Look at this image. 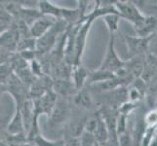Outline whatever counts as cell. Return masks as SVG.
<instances>
[{"mask_svg":"<svg viewBox=\"0 0 157 146\" xmlns=\"http://www.w3.org/2000/svg\"><path fill=\"white\" fill-rule=\"evenodd\" d=\"M124 64H125V62L122 61L115 50V34H109V38H108L106 51H105V56L104 59H102L99 68L116 73L118 70H120L121 68L124 67Z\"/></svg>","mask_w":157,"mask_h":146,"instance_id":"obj_1","label":"cell"},{"mask_svg":"<svg viewBox=\"0 0 157 146\" xmlns=\"http://www.w3.org/2000/svg\"><path fill=\"white\" fill-rule=\"evenodd\" d=\"M153 36L145 37L144 38V37H140V36L123 34V39L127 47L128 58L134 57H140V56H147L148 54L150 40Z\"/></svg>","mask_w":157,"mask_h":146,"instance_id":"obj_2","label":"cell"},{"mask_svg":"<svg viewBox=\"0 0 157 146\" xmlns=\"http://www.w3.org/2000/svg\"><path fill=\"white\" fill-rule=\"evenodd\" d=\"M38 118L36 117L29 133H26L28 143L32 146H64V140H50L40 133Z\"/></svg>","mask_w":157,"mask_h":146,"instance_id":"obj_3","label":"cell"},{"mask_svg":"<svg viewBox=\"0 0 157 146\" xmlns=\"http://www.w3.org/2000/svg\"><path fill=\"white\" fill-rule=\"evenodd\" d=\"M70 117H71V108H70L68 99L59 96L52 114L49 117L50 124L53 126L62 125V124L67 123Z\"/></svg>","mask_w":157,"mask_h":146,"instance_id":"obj_4","label":"cell"},{"mask_svg":"<svg viewBox=\"0 0 157 146\" xmlns=\"http://www.w3.org/2000/svg\"><path fill=\"white\" fill-rule=\"evenodd\" d=\"M58 99H59L58 95L52 89L50 91H48L47 93L45 95H43L41 97L32 99L36 116L39 117V115L45 114L48 117H50L54 107H55L58 101Z\"/></svg>","mask_w":157,"mask_h":146,"instance_id":"obj_5","label":"cell"},{"mask_svg":"<svg viewBox=\"0 0 157 146\" xmlns=\"http://www.w3.org/2000/svg\"><path fill=\"white\" fill-rule=\"evenodd\" d=\"M115 7L122 20L128 21L133 25L139 23L144 17L134 1H115Z\"/></svg>","mask_w":157,"mask_h":146,"instance_id":"obj_6","label":"cell"},{"mask_svg":"<svg viewBox=\"0 0 157 146\" xmlns=\"http://www.w3.org/2000/svg\"><path fill=\"white\" fill-rule=\"evenodd\" d=\"M89 114L72 115L67 123L64 129V137L79 138L85 132V125Z\"/></svg>","mask_w":157,"mask_h":146,"instance_id":"obj_7","label":"cell"},{"mask_svg":"<svg viewBox=\"0 0 157 146\" xmlns=\"http://www.w3.org/2000/svg\"><path fill=\"white\" fill-rule=\"evenodd\" d=\"M72 102L75 106H77L79 109L85 111H96V101L92 95V92L89 88L85 87L84 89L78 91L75 95L72 97Z\"/></svg>","mask_w":157,"mask_h":146,"instance_id":"obj_8","label":"cell"},{"mask_svg":"<svg viewBox=\"0 0 157 146\" xmlns=\"http://www.w3.org/2000/svg\"><path fill=\"white\" fill-rule=\"evenodd\" d=\"M134 29L137 36L150 37L157 33V18L151 16H144L139 23L134 24Z\"/></svg>","mask_w":157,"mask_h":146,"instance_id":"obj_9","label":"cell"},{"mask_svg":"<svg viewBox=\"0 0 157 146\" xmlns=\"http://www.w3.org/2000/svg\"><path fill=\"white\" fill-rule=\"evenodd\" d=\"M20 40V32L13 24V26L10 29L1 32V36H0L1 50H5L11 53H17V48Z\"/></svg>","mask_w":157,"mask_h":146,"instance_id":"obj_10","label":"cell"},{"mask_svg":"<svg viewBox=\"0 0 157 146\" xmlns=\"http://www.w3.org/2000/svg\"><path fill=\"white\" fill-rule=\"evenodd\" d=\"M56 21H57L56 19H54L52 17L43 15L41 18H39L29 26L31 37H33L35 39H38L43 35H45L47 32L53 28V25L55 24Z\"/></svg>","mask_w":157,"mask_h":146,"instance_id":"obj_11","label":"cell"},{"mask_svg":"<svg viewBox=\"0 0 157 146\" xmlns=\"http://www.w3.org/2000/svg\"><path fill=\"white\" fill-rule=\"evenodd\" d=\"M5 133L11 136H18V134H25V127L23 114L20 108L16 107L14 115L5 128Z\"/></svg>","mask_w":157,"mask_h":146,"instance_id":"obj_12","label":"cell"},{"mask_svg":"<svg viewBox=\"0 0 157 146\" xmlns=\"http://www.w3.org/2000/svg\"><path fill=\"white\" fill-rule=\"evenodd\" d=\"M53 91L59 97L63 99H69L73 97L77 93V90L71 79L68 80H54L53 82Z\"/></svg>","mask_w":157,"mask_h":146,"instance_id":"obj_13","label":"cell"},{"mask_svg":"<svg viewBox=\"0 0 157 146\" xmlns=\"http://www.w3.org/2000/svg\"><path fill=\"white\" fill-rule=\"evenodd\" d=\"M144 66H145V56H140V57H134L128 58L127 61H125L124 67L126 68L127 71L135 79H137L142 77Z\"/></svg>","mask_w":157,"mask_h":146,"instance_id":"obj_14","label":"cell"},{"mask_svg":"<svg viewBox=\"0 0 157 146\" xmlns=\"http://www.w3.org/2000/svg\"><path fill=\"white\" fill-rule=\"evenodd\" d=\"M89 74H90V70L84 67L82 64L73 66L72 74H71V81L73 82L77 91L82 90L87 86Z\"/></svg>","mask_w":157,"mask_h":146,"instance_id":"obj_15","label":"cell"},{"mask_svg":"<svg viewBox=\"0 0 157 146\" xmlns=\"http://www.w3.org/2000/svg\"><path fill=\"white\" fill-rule=\"evenodd\" d=\"M115 77H116L115 73L110 72V71H106V70H102L100 68L96 69V70H90L87 85L91 86V85L102 83V82H105V81L113 79Z\"/></svg>","mask_w":157,"mask_h":146,"instance_id":"obj_16","label":"cell"},{"mask_svg":"<svg viewBox=\"0 0 157 146\" xmlns=\"http://www.w3.org/2000/svg\"><path fill=\"white\" fill-rule=\"evenodd\" d=\"M101 20L106 25V28L109 34H115L119 29V24L122 20L121 16L119 14H108L105 17H102Z\"/></svg>","mask_w":157,"mask_h":146,"instance_id":"obj_17","label":"cell"},{"mask_svg":"<svg viewBox=\"0 0 157 146\" xmlns=\"http://www.w3.org/2000/svg\"><path fill=\"white\" fill-rule=\"evenodd\" d=\"M94 136L96 137L97 141L101 143L102 146L105 145L108 141V139H109V131H108V128L106 126L105 120L102 119V117H101V120L99 122L98 127H97Z\"/></svg>","mask_w":157,"mask_h":146,"instance_id":"obj_18","label":"cell"},{"mask_svg":"<svg viewBox=\"0 0 157 146\" xmlns=\"http://www.w3.org/2000/svg\"><path fill=\"white\" fill-rule=\"evenodd\" d=\"M1 21H0V28H1V32H4L10 29L13 26L15 23V19L8 11L1 6Z\"/></svg>","mask_w":157,"mask_h":146,"instance_id":"obj_19","label":"cell"},{"mask_svg":"<svg viewBox=\"0 0 157 146\" xmlns=\"http://www.w3.org/2000/svg\"><path fill=\"white\" fill-rule=\"evenodd\" d=\"M24 51H36V39L33 37H25V38H21L17 52H24Z\"/></svg>","mask_w":157,"mask_h":146,"instance_id":"obj_20","label":"cell"},{"mask_svg":"<svg viewBox=\"0 0 157 146\" xmlns=\"http://www.w3.org/2000/svg\"><path fill=\"white\" fill-rule=\"evenodd\" d=\"M144 121L147 128H157V108H150L144 115Z\"/></svg>","mask_w":157,"mask_h":146,"instance_id":"obj_21","label":"cell"},{"mask_svg":"<svg viewBox=\"0 0 157 146\" xmlns=\"http://www.w3.org/2000/svg\"><path fill=\"white\" fill-rule=\"evenodd\" d=\"M129 116L123 115V114H119L117 118V134L120 136L127 132H129Z\"/></svg>","mask_w":157,"mask_h":146,"instance_id":"obj_22","label":"cell"},{"mask_svg":"<svg viewBox=\"0 0 157 146\" xmlns=\"http://www.w3.org/2000/svg\"><path fill=\"white\" fill-rule=\"evenodd\" d=\"M144 97V96L137 89H135L132 86L128 87V101L133 102V103H139Z\"/></svg>","mask_w":157,"mask_h":146,"instance_id":"obj_23","label":"cell"},{"mask_svg":"<svg viewBox=\"0 0 157 146\" xmlns=\"http://www.w3.org/2000/svg\"><path fill=\"white\" fill-rule=\"evenodd\" d=\"M79 141H80V146H93L97 140L93 133L84 132L82 133V136L79 137Z\"/></svg>","mask_w":157,"mask_h":146,"instance_id":"obj_24","label":"cell"},{"mask_svg":"<svg viewBox=\"0 0 157 146\" xmlns=\"http://www.w3.org/2000/svg\"><path fill=\"white\" fill-rule=\"evenodd\" d=\"M118 145L119 146H135L134 139L130 132L118 136Z\"/></svg>","mask_w":157,"mask_h":146,"instance_id":"obj_25","label":"cell"},{"mask_svg":"<svg viewBox=\"0 0 157 146\" xmlns=\"http://www.w3.org/2000/svg\"><path fill=\"white\" fill-rule=\"evenodd\" d=\"M148 54L157 58V33L151 38L148 48Z\"/></svg>","mask_w":157,"mask_h":146,"instance_id":"obj_26","label":"cell"},{"mask_svg":"<svg viewBox=\"0 0 157 146\" xmlns=\"http://www.w3.org/2000/svg\"><path fill=\"white\" fill-rule=\"evenodd\" d=\"M149 146H157V129H155V133L153 134L152 140H151V143Z\"/></svg>","mask_w":157,"mask_h":146,"instance_id":"obj_27","label":"cell"},{"mask_svg":"<svg viewBox=\"0 0 157 146\" xmlns=\"http://www.w3.org/2000/svg\"><path fill=\"white\" fill-rule=\"evenodd\" d=\"M93 146H102V145H101V143H99L98 141H96V142H95V144H94Z\"/></svg>","mask_w":157,"mask_h":146,"instance_id":"obj_28","label":"cell"}]
</instances>
